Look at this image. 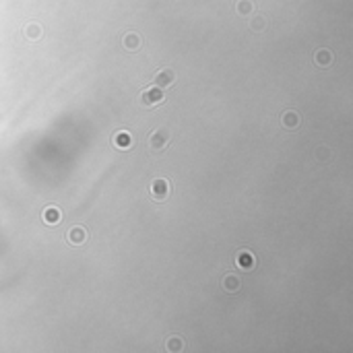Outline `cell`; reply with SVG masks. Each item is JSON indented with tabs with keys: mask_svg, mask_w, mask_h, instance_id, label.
Returning <instances> with one entry per match:
<instances>
[{
	"mask_svg": "<svg viewBox=\"0 0 353 353\" xmlns=\"http://www.w3.org/2000/svg\"><path fill=\"white\" fill-rule=\"evenodd\" d=\"M332 60H334V56H332L330 50H326V48H320L314 54V62H316V66H320V69H328V66L332 64Z\"/></svg>",
	"mask_w": 353,
	"mask_h": 353,
	"instance_id": "11",
	"label": "cell"
},
{
	"mask_svg": "<svg viewBox=\"0 0 353 353\" xmlns=\"http://www.w3.org/2000/svg\"><path fill=\"white\" fill-rule=\"evenodd\" d=\"M172 141V134L167 128H157L149 134V149L153 151V153H159V151H163L167 145H170Z\"/></svg>",
	"mask_w": 353,
	"mask_h": 353,
	"instance_id": "2",
	"label": "cell"
},
{
	"mask_svg": "<svg viewBox=\"0 0 353 353\" xmlns=\"http://www.w3.org/2000/svg\"><path fill=\"white\" fill-rule=\"evenodd\" d=\"M262 25H264V23H262L260 19H258V21H252V29H256V31H258V29H262Z\"/></svg>",
	"mask_w": 353,
	"mask_h": 353,
	"instance_id": "15",
	"label": "cell"
},
{
	"mask_svg": "<svg viewBox=\"0 0 353 353\" xmlns=\"http://www.w3.org/2000/svg\"><path fill=\"white\" fill-rule=\"evenodd\" d=\"M112 143L118 151H128L132 147V134L128 130H116L112 137Z\"/></svg>",
	"mask_w": 353,
	"mask_h": 353,
	"instance_id": "8",
	"label": "cell"
},
{
	"mask_svg": "<svg viewBox=\"0 0 353 353\" xmlns=\"http://www.w3.org/2000/svg\"><path fill=\"white\" fill-rule=\"evenodd\" d=\"M240 11H244V13H246V11H250V7H248V5H246V3H244V5H242V7H240Z\"/></svg>",
	"mask_w": 353,
	"mask_h": 353,
	"instance_id": "16",
	"label": "cell"
},
{
	"mask_svg": "<svg viewBox=\"0 0 353 353\" xmlns=\"http://www.w3.org/2000/svg\"><path fill=\"white\" fill-rule=\"evenodd\" d=\"M89 240V233L85 227H81V225H75L71 227L69 231H66V242H69L71 246H83Z\"/></svg>",
	"mask_w": 353,
	"mask_h": 353,
	"instance_id": "5",
	"label": "cell"
},
{
	"mask_svg": "<svg viewBox=\"0 0 353 353\" xmlns=\"http://www.w3.org/2000/svg\"><path fill=\"white\" fill-rule=\"evenodd\" d=\"M163 99H165L163 89H159V87H155V85H151V87H147V89L141 91V95H139V104H141L143 108H155V106L163 104Z\"/></svg>",
	"mask_w": 353,
	"mask_h": 353,
	"instance_id": "1",
	"label": "cell"
},
{
	"mask_svg": "<svg viewBox=\"0 0 353 353\" xmlns=\"http://www.w3.org/2000/svg\"><path fill=\"white\" fill-rule=\"evenodd\" d=\"M235 264H238L242 271H252V268L256 266V256L252 254L250 250H246V248H242L238 254H235Z\"/></svg>",
	"mask_w": 353,
	"mask_h": 353,
	"instance_id": "6",
	"label": "cell"
},
{
	"mask_svg": "<svg viewBox=\"0 0 353 353\" xmlns=\"http://www.w3.org/2000/svg\"><path fill=\"white\" fill-rule=\"evenodd\" d=\"M165 349H167V351H182V349H184V341H182L180 337H172V339H167Z\"/></svg>",
	"mask_w": 353,
	"mask_h": 353,
	"instance_id": "13",
	"label": "cell"
},
{
	"mask_svg": "<svg viewBox=\"0 0 353 353\" xmlns=\"http://www.w3.org/2000/svg\"><path fill=\"white\" fill-rule=\"evenodd\" d=\"M221 289L225 293H238L242 289V279L238 275H233V273H225L223 279H221Z\"/></svg>",
	"mask_w": 353,
	"mask_h": 353,
	"instance_id": "7",
	"label": "cell"
},
{
	"mask_svg": "<svg viewBox=\"0 0 353 353\" xmlns=\"http://www.w3.org/2000/svg\"><path fill=\"white\" fill-rule=\"evenodd\" d=\"M25 36H27L29 40H40V38H42V27H38V25H27V27H25Z\"/></svg>",
	"mask_w": 353,
	"mask_h": 353,
	"instance_id": "14",
	"label": "cell"
},
{
	"mask_svg": "<svg viewBox=\"0 0 353 353\" xmlns=\"http://www.w3.org/2000/svg\"><path fill=\"white\" fill-rule=\"evenodd\" d=\"M172 190H174L172 182L165 180V178H157V180H153V184H151V196H153V200H157V203L165 200L172 194Z\"/></svg>",
	"mask_w": 353,
	"mask_h": 353,
	"instance_id": "3",
	"label": "cell"
},
{
	"mask_svg": "<svg viewBox=\"0 0 353 353\" xmlns=\"http://www.w3.org/2000/svg\"><path fill=\"white\" fill-rule=\"evenodd\" d=\"M176 83V73L172 69H161L155 73L153 77V85L159 87V89H167V87H172Z\"/></svg>",
	"mask_w": 353,
	"mask_h": 353,
	"instance_id": "4",
	"label": "cell"
},
{
	"mask_svg": "<svg viewBox=\"0 0 353 353\" xmlns=\"http://www.w3.org/2000/svg\"><path fill=\"white\" fill-rule=\"evenodd\" d=\"M42 219L46 225H58L62 221V213L58 207H46L42 213Z\"/></svg>",
	"mask_w": 353,
	"mask_h": 353,
	"instance_id": "10",
	"label": "cell"
},
{
	"mask_svg": "<svg viewBox=\"0 0 353 353\" xmlns=\"http://www.w3.org/2000/svg\"><path fill=\"white\" fill-rule=\"evenodd\" d=\"M122 46L128 50V52H139L141 46H143V40L139 33H134V31H128L126 36L122 38Z\"/></svg>",
	"mask_w": 353,
	"mask_h": 353,
	"instance_id": "9",
	"label": "cell"
},
{
	"mask_svg": "<svg viewBox=\"0 0 353 353\" xmlns=\"http://www.w3.org/2000/svg\"><path fill=\"white\" fill-rule=\"evenodd\" d=\"M281 124L287 128V130H295L299 126V114L293 112V110H287V112L281 116Z\"/></svg>",
	"mask_w": 353,
	"mask_h": 353,
	"instance_id": "12",
	"label": "cell"
}]
</instances>
